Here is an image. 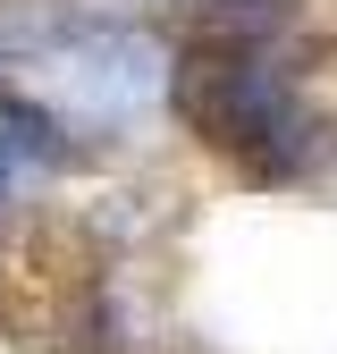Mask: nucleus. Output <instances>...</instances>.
<instances>
[{
	"label": "nucleus",
	"mask_w": 337,
	"mask_h": 354,
	"mask_svg": "<svg viewBox=\"0 0 337 354\" xmlns=\"http://www.w3.org/2000/svg\"><path fill=\"white\" fill-rule=\"evenodd\" d=\"M42 110H68L84 127H135L144 110L168 102V84H177V59H168V42L152 26H126V17H84L51 59L26 68Z\"/></svg>",
	"instance_id": "f257e3e1"
},
{
	"label": "nucleus",
	"mask_w": 337,
	"mask_h": 354,
	"mask_svg": "<svg viewBox=\"0 0 337 354\" xmlns=\"http://www.w3.org/2000/svg\"><path fill=\"white\" fill-rule=\"evenodd\" d=\"M186 118L220 152L287 160L295 127H304V93H295V76L278 68L270 42H211V59L186 76Z\"/></svg>",
	"instance_id": "f03ea898"
},
{
	"label": "nucleus",
	"mask_w": 337,
	"mask_h": 354,
	"mask_svg": "<svg viewBox=\"0 0 337 354\" xmlns=\"http://www.w3.org/2000/svg\"><path fill=\"white\" fill-rule=\"evenodd\" d=\"M51 177H59V127H51V110L26 102V93H0V211L34 203Z\"/></svg>",
	"instance_id": "7ed1b4c3"
},
{
	"label": "nucleus",
	"mask_w": 337,
	"mask_h": 354,
	"mask_svg": "<svg viewBox=\"0 0 337 354\" xmlns=\"http://www.w3.org/2000/svg\"><path fill=\"white\" fill-rule=\"evenodd\" d=\"M76 26H84V9H68V0H0V59L34 68V59H51Z\"/></svg>",
	"instance_id": "20e7f679"
},
{
	"label": "nucleus",
	"mask_w": 337,
	"mask_h": 354,
	"mask_svg": "<svg viewBox=\"0 0 337 354\" xmlns=\"http://www.w3.org/2000/svg\"><path fill=\"white\" fill-rule=\"evenodd\" d=\"M194 17L211 26V42H270L287 26V0H202Z\"/></svg>",
	"instance_id": "39448f33"
}]
</instances>
